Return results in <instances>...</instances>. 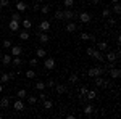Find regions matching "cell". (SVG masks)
<instances>
[{
  "instance_id": "cell-1",
  "label": "cell",
  "mask_w": 121,
  "mask_h": 119,
  "mask_svg": "<svg viewBox=\"0 0 121 119\" xmlns=\"http://www.w3.org/2000/svg\"><path fill=\"white\" fill-rule=\"evenodd\" d=\"M103 71H105V69H103L102 66H95V68H91V69L87 71V74H89L91 77H97V76H102Z\"/></svg>"
},
{
  "instance_id": "cell-2",
  "label": "cell",
  "mask_w": 121,
  "mask_h": 119,
  "mask_svg": "<svg viewBox=\"0 0 121 119\" xmlns=\"http://www.w3.org/2000/svg\"><path fill=\"white\" fill-rule=\"evenodd\" d=\"M91 56H92L94 60H97L99 63H103L105 61V55H103V52H100V50H94Z\"/></svg>"
},
{
  "instance_id": "cell-3",
  "label": "cell",
  "mask_w": 121,
  "mask_h": 119,
  "mask_svg": "<svg viewBox=\"0 0 121 119\" xmlns=\"http://www.w3.org/2000/svg\"><path fill=\"white\" fill-rule=\"evenodd\" d=\"M50 28H52V24H50V21H47V19L40 21V24H39V29H40L42 32H48Z\"/></svg>"
},
{
  "instance_id": "cell-4",
  "label": "cell",
  "mask_w": 121,
  "mask_h": 119,
  "mask_svg": "<svg viewBox=\"0 0 121 119\" xmlns=\"http://www.w3.org/2000/svg\"><path fill=\"white\" fill-rule=\"evenodd\" d=\"M78 18L81 23H91V15L87 13V11H82V13H79L78 15Z\"/></svg>"
},
{
  "instance_id": "cell-5",
  "label": "cell",
  "mask_w": 121,
  "mask_h": 119,
  "mask_svg": "<svg viewBox=\"0 0 121 119\" xmlns=\"http://www.w3.org/2000/svg\"><path fill=\"white\" fill-rule=\"evenodd\" d=\"M105 60H107L108 63H115V61L118 60V55H116V52H108V53L105 55Z\"/></svg>"
},
{
  "instance_id": "cell-6",
  "label": "cell",
  "mask_w": 121,
  "mask_h": 119,
  "mask_svg": "<svg viewBox=\"0 0 121 119\" xmlns=\"http://www.w3.org/2000/svg\"><path fill=\"white\" fill-rule=\"evenodd\" d=\"M44 68H45V69H53V68H55V60H53V58H47V56H45Z\"/></svg>"
},
{
  "instance_id": "cell-7",
  "label": "cell",
  "mask_w": 121,
  "mask_h": 119,
  "mask_svg": "<svg viewBox=\"0 0 121 119\" xmlns=\"http://www.w3.org/2000/svg\"><path fill=\"white\" fill-rule=\"evenodd\" d=\"M74 18H78V15H76V13H73L71 10H66V11H63V19H69V21H73Z\"/></svg>"
},
{
  "instance_id": "cell-8",
  "label": "cell",
  "mask_w": 121,
  "mask_h": 119,
  "mask_svg": "<svg viewBox=\"0 0 121 119\" xmlns=\"http://www.w3.org/2000/svg\"><path fill=\"white\" fill-rule=\"evenodd\" d=\"M120 76H121L120 68H115V66H113V68H110V77H112V79H118Z\"/></svg>"
},
{
  "instance_id": "cell-9",
  "label": "cell",
  "mask_w": 121,
  "mask_h": 119,
  "mask_svg": "<svg viewBox=\"0 0 121 119\" xmlns=\"http://www.w3.org/2000/svg\"><path fill=\"white\" fill-rule=\"evenodd\" d=\"M10 48H11V56H19V55H21V52H23L21 45H11Z\"/></svg>"
},
{
  "instance_id": "cell-10",
  "label": "cell",
  "mask_w": 121,
  "mask_h": 119,
  "mask_svg": "<svg viewBox=\"0 0 121 119\" xmlns=\"http://www.w3.org/2000/svg\"><path fill=\"white\" fill-rule=\"evenodd\" d=\"M37 37H39V42H40V44H47V42H48V39H50L48 34H47V32H42V31L37 34Z\"/></svg>"
},
{
  "instance_id": "cell-11",
  "label": "cell",
  "mask_w": 121,
  "mask_h": 119,
  "mask_svg": "<svg viewBox=\"0 0 121 119\" xmlns=\"http://www.w3.org/2000/svg\"><path fill=\"white\" fill-rule=\"evenodd\" d=\"M26 8H28V5H26L23 0H18V2H16V11L23 13V11H26Z\"/></svg>"
},
{
  "instance_id": "cell-12",
  "label": "cell",
  "mask_w": 121,
  "mask_h": 119,
  "mask_svg": "<svg viewBox=\"0 0 121 119\" xmlns=\"http://www.w3.org/2000/svg\"><path fill=\"white\" fill-rule=\"evenodd\" d=\"M29 37H31V34H29V31H28V29H23V31L19 32V40H23V42L29 40Z\"/></svg>"
},
{
  "instance_id": "cell-13",
  "label": "cell",
  "mask_w": 121,
  "mask_h": 119,
  "mask_svg": "<svg viewBox=\"0 0 121 119\" xmlns=\"http://www.w3.org/2000/svg\"><path fill=\"white\" fill-rule=\"evenodd\" d=\"M13 108H15V111H23L26 106H24L23 100H16V101H15V105H13Z\"/></svg>"
},
{
  "instance_id": "cell-14",
  "label": "cell",
  "mask_w": 121,
  "mask_h": 119,
  "mask_svg": "<svg viewBox=\"0 0 121 119\" xmlns=\"http://www.w3.org/2000/svg\"><path fill=\"white\" fill-rule=\"evenodd\" d=\"M8 29H10V31H19V23L11 19V21L8 23Z\"/></svg>"
},
{
  "instance_id": "cell-15",
  "label": "cell",
  "mask_w": 121,
  "mask_h": 119,
  "mask_svg": "<svg viewBox=\"0 0 121 119\" xmlns=\"http://www.w3.org/2000/svg\"><path fill=\"white\" fill-rule=\"evenodd\" d=\"M55 90L58 92V95H63L66 92V85H63V84H55Z\"/></svg>"
},
{
  "instance_id": "cell-16",
  "label": "cell",
  "mask_w": 121,
  "mask_h": 119,
  "mask_svg": "<svg viewBox=\"0 0 121 119\" xmlns=\"http://www.w3.org/2000/svg\"><path fill=\"white\" fill-rule=\"evenodd\" d=\"M21 24H23V28H24V29H28V31H29L31 28H32V21H31L29 18H24L23 21H21Z\"/></svg>"
},
{
  "instance_id": "cell-17",
  "label": "cell",
  "mask_w": 121,
  "mask_h": 119,
  "mask_svg": "<svg viewBox=\"0 0 121 119\" xmlns=\"http://www.w3.org/2000/svg\"><path fill=\"white\" fill-rule=\"evenodd\" d=\"M36 56H37V58H45V56H47V52H45V48H42V47H39L37 50H36Z\"/></svg>"
},
{
  "instance_id": "cell-18",
  "label": "cell",
  "mask_w": 121,
  "mask_h": 119,
  "mask_svg": "<svg viewBox=\"0 0 121 119\" xmlns=\"http://www.w3.org/2000/svg\"><path fill=\"white\" fill-rule=\"evenodd\" d=\"M10 106V98L8 97H2L0 100V108H8Z\"/></svg>"
},
{
  "instance_id": "cell-19",
  "label": "cell",
  "mask_w": 121,
  "mask_h": 119,
  "mask_svg": "<svg viewBox=\"0 0 121 119\" xmlns=\"http://www.w3.org/2000/svg\"><path fill=\"white\" fill-rule=\"evenodd\" d=\"M97 47H99V50H100V52H107V50H108V42L102 40V42H99V44H97Z\"/></svg>"
},
{
  "instance_id": "cell-20",
  "label": "cell",
  "mask_w": 121,
  "mask_h": 119,
  "mask_svg": "<svg viewBox=\"0 0 121 119\" xmlns=\"http://www.w3.org/2000/svg\"><path fill=\"white\" fill-rule=\"evenodd\" d=\"M86 98H87V100H95V98H97V92L95 90H89L87 93H86Z\"/></svg>"
},
{
  "instance_id": "cell-21",
  "label": "cell",
  "mask_w": 121,
  "mask_h": 119,
  "mask_svg": "<svg viewBox=\"0 0 121 119\" xmlns=\"http://www.w3.org/2000/svg\"><path fill=\"white\" fill-rule=\"evenodd\" d=\"M11 58H13V56H11V53H10V55H3V56H2V63L8 66V64L11 63Z\"/></svg>"
},
{
  "instance_id": "cell-22",
  "label": "cell",
  "mask_w": 121,
  "mask_h": 119,
  "mask_svg": "<svg viewBox=\"0 0 121 119\" xmlns=\"http://www.w3.org/2000/svg\"><path fill=\"white\" fill-rule=\"evenodd\" d=\"M92 113H94V106H92V105H86V106H84V114L91 116Z\"/></svg>"
},
{
  "instance_id": "cell-23",
  "label": "cell",
  "mask_w": 121,
  "mask_h": 119,
  "mask_svg": "<svg viewBox=\"0 0 121 119\" xmlns=\"http://www.w3.org/2000/svg\"><path fill=\"white\" fill-rule=\"evenodd\" d=\"M76 29H78V26H76V24H74V23H73V21L66 24V31H68V32H74Z\"/></svg>"
},
{
  "instance_id": "cell-24",
  "label": "cell",
  "mask_w": 121,
  "mask_h": 119,
  "mask_svg": "<svg viewBox=\"0 0 121 119\" xmlns=\"http://www.w3.org/2000/svg\"><path fill=\"white\" fill-rule=\"evenodd\" d=\"M44 108H45V110H52V108H53V101L45 98V100H44Z\"/></svg>"
},
{
  "instance_id": "cell-25",
  "label": "cell",
  "mask_w": 121,
  "mask_h": 119,
  "mask_svg": "<svg viewBox=\"0 0 121 119\" xmlns=\"http://www.w3.org/2000/svg\"><path fill=\"white\" fill-rule=\"evenodd\" d=\"M11 19H13V21H18V23H21V13H19V11L11 13Z\"/></svg>"
},
{
  "instance_id": "cell-26",
  "label": "cell",
  "mask_w": 121,
  "mask_h": 119,
  "mask_svg": "<svg viewBox=\"0 0 121 119\" xmlns=\"http://www.w3.org/2000/svg\"><path fill=\"white\" fill-rule=\"evenodd\" d=\"M16 95H18L19 100H23V98H26V97H28V92L24 90V89H21V90H18V93H16Z\"/></svg>"
},
{
  "instance_id": "cell-27",
  "label": "cell",
  "mask_w": 121,
  "mask_h": 119,
  "mask_svg": "<svg viewBox=\"0 0 121 119\" xmlns=\"http://www.w3.org/2000/svg\"><path fill=\"white\" fill-rule=\"evenodd\" d=\"M28 103L29 105H36V103H37V97H36V95H29L28 97Z\"/></svg>"
},
{
  "instance_id": "cell-28",
  "label": "cell",
  "mask_w": 121,
  "mask_h": 119,
  "mask_svg": "<svg viewBox=\"0 0 121 119\" xmlns=\"http://www.w3.org/2000/svg\"><path fill=\"white\" fill-rule=\"evenodd\" d=\"M11 63L15 64V66H19V64L23 63V60H21L19 56H13V58H11Z\"/></svg>"
},
{
  "instance_id": "cell-29",
  "label": "cell",
  "mask_w": 121,
  "mask_h": 119,
  "mask_svg": "<svg viewBox=\"0 0 121 119\" xmlns=\"http://www.w3.org/2000/svg\"><path fill=\"white\" fill-rule=\"evenodd\" d=\"M26 77H28V79H34V77H36V71H34V69H28V71H26Z\"/></svg>"
},
{
  "instance_id": "cell-30",
  "label": "cell",
  "mask_w": 121,
  "mask_h": 119,
  "mask_svg": "<svg viewBox=\"0 0 121 119\" xmlns=\"http://www.w3.org/2000/svg\"><path fill=\"white\" fill-rule=\"evenodd\" d=\"M8 81H10V76H8V74H7V73H3V74H2V76H0V82L7 84V82H8Z\"/></svg>"
},
{
  "instance_id": "cell-31",
  "label": "cell",
  "mask_w": 121,
  "mask_h": 119,
  "mask_svg": "<svg viewBox=\"0 0 121 119\" xmlns=\"http://www.w3.org/2000/svg\"><path fill=\"white\" fill-rule=\"evenodd\" d=\"M63 5H65L66 8H73V5H74V0H63Z\"/></svg>"
},
{
  "instance_id": "cell-32",
  "label": "cell",
  "mask_w": 121,
  "mask_h": 119,
  "mask_svg": "<svg viewBox=\"0 0 121 119\" xmlns=\"http://www.w3.org/2000/svg\"><path fill=\"white\" fill-rule=\"evenodd\" d=\"M11 45H13V42H11V40H8V39L2 42V47H3V48H10Z\"/></svg>"
},
{
  "instance_id": "cell-33",
  "label": "cell",
  "mask_w": 121,
  "mask_h": 119,
  "mask_svg": "<svg viewBox=\"0 0 121 119\" xmlns=\"http://www.w3.org/2000/svg\"><path fill=\"white\" fill-rule=\"evenodd\" d=\"M34 87H36V89H37V90H44V89H45V82H36V85H34Z\"/></svg>"
},
{
  "instance_id": "cell-34",
  "label": "cell",
  "mask_w": 121,
  "mask_h": 119,
  "mask_svg": "<svg viewBox=\"0 0 121 119\" xmlns=\"http://www.w3.org/2000/svg\"><path fill=\"white\" fill-rule=\"evenodd\" d=\"M55 18L58 19V21L63 19V11H61V10H56V11H55Z\"/></svg>"
},
{
  "instance_id": "cell-35",
  "label": "cell",
  "mask_w": 121,
  "mask_h": 119,
  "mask_svg": "<svg viewBox=\"0 0 121 119\" xmlns=\"http://www.w3.org/2000/svg\"><path fill=\"white\" fill-rule=\"evenodd\" d=\"M40 11H42L44 15H47V13L50 11V7H48V5H40Z\"/></svg>"
},
{
  "instance_id": "cell-36",
  "label": "cell",
  "mask_w": 121,
  "mask_h": 119,
  "mask_svg": "<svg viewBox=\"0 0 121 119\" xmlns=\"http://www.w3.org/2000/svg\"><path fill=\"white\" fill-rule=\"evenodd\" d=\"M113 11H115L116 15H120V13H121V7H120V3H115V5H113Z\"/></svg>"
},
{
  "instance_id": "cell-37",
  "label": "cell",
  "mask_w": 121,
  "mask_h": 119,
  "mask_svg": "<svg viewBox=\"0 0 121 119\" xmlns=\"http://www.w3.org/2000/svg\"><path fill=\"white\" fill-rule=\"evenodd\" d=\"M68 81H69V82H71V84H76V82H78V74H71Z\"/></svg>"
},
{
  "instance_id": "cell-38",
  "label": "cell",
  "mask_w": 121,
  "mask_h": 119,
  "mask_svg": "<svg viewBox=\"0 0 121 119\" xmlns=\"http://www.w3.org/2000/svg\"><path fill=\"white\" fill-rule=\"evenodd\" d=\"M81 39H82L84 42H86V40H91V34H87V32H82V34H81Z\"/></svg>"
},
{
  "instance_id": "cell-39",
  "label": "cell",
  "mask_w": 121,
  "mask_h": 119,
  "mask_svg": "<svg viewBox=\"0 0 121 119\" xmlns=\"http://www.w3.org/2000/svg\"><path fill=\"white\" fill-rule=\"evenodd\" d=\"M110 15H112V13H110V10H108V8H103V11H102V16H103V18H108Z\"/></svg>"
},
{
  "instance_id": "cell-40",
  "label": "cell",
  "mask_w": 121,
  "mask_h": 119,
  "mask_svg": "<svg viewBox=\"0 0 121 119\" xmlns=\"http://www.w3.org/2000/svg\"><path fill=\"white\" fill-rule=\"evenodd\" d=\"M45 87H55V81L53 79H48L45 82Z\"/></svg>"
},
{
  "instance_id": "cell-41",
  "label": "cell",
  "mask_w": 121,
  "mask_h": 119,
  "mask_svg": "<svg viewBox=\"0 0 121 119\" xmlns=\"http://www.w3.org/2000/svg\"><path fill=\"white\" fill-rule=\"evenodd\" d=\"M29 63H31V66H34V68H36V66H37V63H39L37 56H36V58H31V61H29Z\"/></svg>"
},
{
  "instance_id": "cell-42",
  "label": "cell",
  "mask_w": 121,
  "mask_h": 119,
  "mask_svg": "<svg viewBox=\"0 0 121 119\" xmlns=\"http://www.w3.org/2000/svg\"><path fill=\"white\" fill-rule=\"evenodd\" d=\"M108 24H110V26H115V24H116V19L112 18V15L108 16Z\"/></svg>"
},
{
  "instance_id": "cell-43",
  "label": "cell",
  "mask_w": 121,
  "mask_h": 119,
  "mask_svg": "<svg viewBox=\"0 0 121 119\" xmlns=\"http://www.w3.org/2000/svg\"><path fill=\"white\" fill-rule=\"evenodd\" d=\"M81 97H86V93H87V92H89V89H87V87H81Z\"/></svg>"
},
{
  "instance_id": "cell-44",
  "label": "cell",
  "mask_w": 121,
  "mask_h": 119,
  "mask_svg": "<svg viewBox=\"0 0 121 119\" xmlns=\"http://www.w3.org/2000/svg\"><path fill=\"white\" fill-rule=\"evenodd\" d=\"M32 10H34V11H39V10H40V3H39V2H36V3L32 5Z\"/></svg>"
},
{
  "instance_id": "cell-45",
  "label": "cell",
  "mask_w": 121,
  "mask_h": 119,
  "mask_svg": "<svg viewBox=\"0 0 121 119\" xmlns=\"http://www.w3.org/2000/svg\"><path fill=\"white\" fill-rule=\"evenodd\" d=\"M94 50H95V48H92V47H89V48L86 50V55H89V56H91V55H92V52H94Z\"/></svg>"
},
{
  "instance_id": "cell-46",
  "label": "cell",
  "mask_w": 121,
  "mask_h": 119,
  "mask_svg": "<svg viewBox=\"0 0 121 119\" xmlns=\"http://www.w3.org/2000/svg\"><path fill=\"white\" fill-rule=\"evenodd\" d=\"M0 3H2V7H8V5H10V0H0Z\"/></svg>"
},
{
  "instance_id": "cell-47",
  "label": "cell",
  "mask_w": 121,
  "mask_h": 119,
  "mask_svg": "<svg viewBox=\"0 0 121 119\" xmlns=\"http://www.w3.org/2000/svg\"><path fill=\"white\" fill-rule=\"evenodd\" d=\"M39 98H40V100L44 101V100L47 98V95H45V93H39Z\"/></svg>"
},
{
  "instance_id": "cell-48",
  "label": "cell",
  "mask_w": 121,
  "mask_h": 119,
  "mask_svg": "<svg viewBox=\"0 0 121 119\" xmlns=\"http://www.w3.org/2000/svg\"><path fill=\"white\" fill-rule=\"evenodd\" d=\"M91 2H92L94 5H97V3H99V0H91Z\"/></svg>"
},
{
  "instance_id": "cell-49",
  "label": "cell",
  "mask_w": 121,
  "mask_h": 119,
  "mask_svg": "<svg viewBox=\"0 0 121 119\" xmlns=\"http://www.w3.org/2000/svg\"><path fill=\"white\" fill-rule=\"evenodd\" d=\"M2 92H3V85L0 84V93H2Z\"/></svg>"
},
{
  "instance_id": "cell-50",
  "label": "cell",
  "mask_w": 121,
  "mask_h": 119,
  "mask_svg": "<svg viewBox=\"0 0 121 119\" xmlns=\"http://www.w3.org/2000/svg\"><path fill=\"white\" fill-rule=\"evenodd\" d=\"M110 2H113V3H118V0H110Z\"/></svg>"
},
{
  "instance_id": "cell-51",
  "label": "cell",
  "mask_w": 121,
  "mask_h": 119,
  "mask_svg": "<svg viewBox=\"0 0 121 119\" xmlns=\"http://www.w3.org/2000/svg\"><path fill=\"white\" fill-rule=\"evenodd\" d=\"M2 8H3V7H2V3H0V10H2Z\"/></svg>"
},
{
  "instance_id": "cell-52",
  "label": "cell",
  "mask_w": 121,
  "mask_h": 119,
  "mask_svg": "<svg viewBox=\"0 0 121 119\" xmlns=\"http://www.w3.org/2000/svg\"><path fill=\"white\" fill-rule=\"evenodd\" d=\"M37 2H39V3H40V2H44V0H37Z\"/></svg>"
},
{
  "instance_id": "cell-53",
  "label": "cell",
  "mask_w": 121,
  "mask_h": 119,
  "mask_svg": "<svg viewBox=\"0 0 121 119\" xmlns=\"http://www.w3.org/2000/svg\"><path fill=\"white\" fill-rule=\"evenodd\" d=\"M47 2H53V0H47Z\"/></svg>"
},
{
  "instance_id": "cell-54",
  "label": "cell",
  "mask_w": 121,
  "mask_h": 119,
  "mask_svg": "<svg viewBox=\"0 0 121 119\" xmlns=\"http://www.w3.org/2000/svg\"><path fill=\"white\" fill-rule=\"evenodd\" d=\"M0 119H2V114H0Z\"/></svg>"
}]
</instances>
